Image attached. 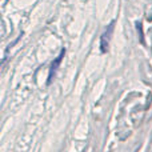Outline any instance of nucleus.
Segmentation results:
<instances>
[{"label":"nucleus","instance_id":"f257e3e1","mask_svg":"<svg viewBox=\"0 0 152 152\" xmlns=\"http://www.w3.org/2000/svg\"><path fill=\"white\" fill-rule=\"evenodd\" d=\"M64 52H66V51L63 50V51H61V53H60V56H59V58L52 63V66H51V68H50V75H48V80H47V83H51V80H52V76L55 75L56 68L59 67V64H60L61 59H63V56H64Z\"/></svg>","mask_w":152,"mask_h":152}]
</instances>
